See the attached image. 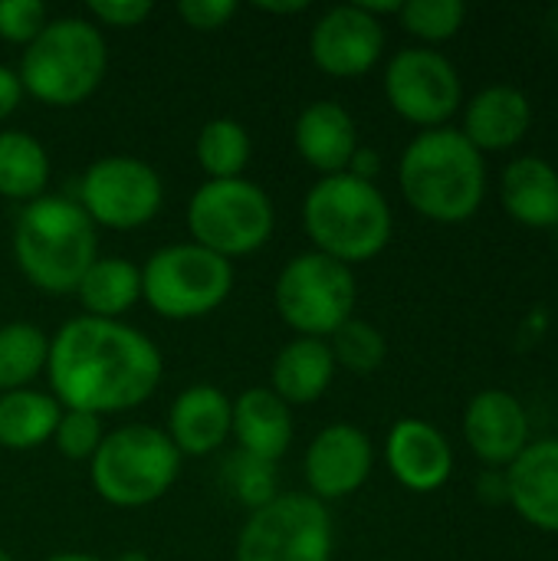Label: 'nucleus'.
<instances>
[{"instance_id": "obj_1", "label": "nucleus", "mask_w": 558, "mask_h": 561, "mask_svg": "<svg viewBox=\"0 0 558 561\" xmlns=\"http://www.w3.org/2000/svg\"><path fill=\"white\" fill-rule=\"evenodd\" d=\"M161 375L158 345L122 319L79 316L49 339L46 378L62 411H132L158 391Z\"/></svg>"}, {"instance_id": "obj_2", "label": "nucleus", "mask_w": 558, "mask_h": 561, "mask_svg": "<svg viewBox=\"0 0 558 561\" xmlns=\"http://www.w3.org/2000/svg\"><path fill=\"white\" fill-rule=\"evenodd\" d=\"M398 184L411 210L437 224L470 220L487 194V161L460 128L421 131L401 154Z\"/></svg>"}, {"instance_id": "obj_3", "label": "nucleus", "mask_w": 558, "mask_h": 561, "mask_svg": "<svg viewBox=\"0 0 558 561\" xmlns=\"http://www.w3.org/2000/svg\"><path fill=\"white\" fill-rule=\"evenodd\" d=\"M13 260L39 293H76L86 270L99 260L95 224L79 201L43 194L30 201L13 224Z\"/></svg>"}, {"instance_id": "obj_4", "label": "nucleus", "mask_w": 558, "mask_h": 561, "mask_svg": "<svg viewBox=\"0 0 558 561\" xmlns=\"http://www.w3.org/2000/svg\"><path fill=\"white\" fill-rule=\"evenodd\" d=\"M303 227L316 253L352 266L375 260L388 247L395 220L378 184L342 171L309 187Z\"/></svg>"}, {"instance_id": "obj_5", "label": "nucleus", "mask_w": 558, "mask_h": 561, "mask_svg": "<svg viewBox=\"0 0 558 561\" xmlns=\"http://www.w3.org/2000/svg\"><path fill=\"white\" fill-rule=\"evenodd\" d=\"M109 69L102 30L86 16H56L23 49L20 85L43 105L72 108L86 102Z\"/></svg>"}, {"instance_id": "obj_6", "label": "nucleus", "mask_w": 558, "mask_h": 561, "mask_svg": "<svg viewBox=\"0 0 558 561\" xmlns=\"http://www.w3.org/2000/svg\"><path fill=\"white\" fill-rule=\"evenodd\" d=\"M181 454L171 437L151 424H125L102 437L89 460L95 493L118 510H141L158 503L178 480Z\"/></svg>"}, {"instance_id": "obj_7", "label": "nucleus", "mask_w": 558, "mask_h": 561, "mask_svg": "<svg viewBox=\"0 0 558 561\" xmlns=\"http://www.w3.org/2000/svg\"><path fill=\"white\" fill-rule=\"evenodd\" d=\"M230 289L234 263L197 243L161 247L141 266V299L168 322L210 316L227 302Z\"/></svg>"}, {"instance_id": "obj_8", "label": "nucleus", "mask_w": 558, "mask_h": 561, "mask_svg": "<svg viewBox=\"0 0 558 561\" xmlns=\"http://www.w3.org/2000/svg\"><path fill=\"white\" fill-rule=\"evenodd\" d=\"M273 227L276 210L270 194L247 178L204 181L187 204L191 243L224 260L257 253L273 237Z\"/></svg>"}, {"instance_id": "obj_9", "label": "nucleus", "mask_w": 558, "mask_h": 561, "mask_svg": "<svg viewBox=\"0 0 558 561\" xmlns=\"http://www.w3.org/2000/svg\"><path fill=\"white\" fill-rule=\"evenodd\" d=\"M358 286L352 266L316 250L293 256L273 289L280 319L303 339H329L355 312Z\"/></svg>"}, {"instance_id": "obj_10", "label": "nucleus", "mask_w": 558, "mask_h": 561, "mask_svg": "<svg viewBox=\"0 0 558 561\" xmlns=\"http://www.w3.org/2000/svg\"><path fill=\"white\" fill-rule=\"evenodd\" d=\"M332 549L329 506L309 493H276L243 523L234 561H332Z\"/></svg>"}, {"instance_id": "obj_11", "label": "nucleus", "mask_w": 558, "mask_h": 561, "mask_svg": "<svg viewBox=\"0 0 558 561\" xmlns=\"http://www.w3.org/2000/svg\"><path fill=\"white\" fill-rule=\"evenodd\" d=\"M164 184L161 174L132 154H109L86 168L79 181V207L95 227L138 230L161 210Z\"/></svg>"}, {"instance_id": "obj_12", "label": "nucleus", "mask_w": 558, "mask_h": 561, "mask_svg": "<svg viewBox=\"0 0 558 561\" xmlns=\"http://www.w3.org/2000/svg\"><path fill=\"white\" fill-rule=\"evenodd\" d=\"M385 95L401 118L421 128H441L460 108L464 85L444 53L408 46L395 53L385 69Z\"/></svg>"}, {"instance_id": "obj_13", "label": "nucleus", "mask_w": 558, "mask_h": 561, "mask_svg": "<svg viewBox=\"0 0 558 561\" xmlns=\"http://www.w3.org/2000/svg\"><path fill=\"white\" fill-rule=\"evenodd\" d=\"M382 53L385 26L358 3L326 10L309 33V56L332 79H358L372 72Z\"/></svg>"}, {"instance_id": "obj_14", "label": "nucleus", "mask_w": 558, "mask_h": 561, "mask_svg": "<svg viewBox=\"0 0 558 561\" xmlns=\"http://www.w3.org/2000/svg\"><path fill=\"white\" fill-rule=\"evenodd\" d=\"M375 467V450L365 431L352 424L322 427L303 460V473L309 483V496L319 503H335L358 493Z\"/></svg>"}, {"instance_id": "obj_15", "label": "nucleus", "mask_w": 558, "mask_h": 561, "mask_svg": "<svg viewBox=\"0 0 558 561\" xmlns=\"http://www.w3.org/2000/svg\"><path fill=\"white\" fill-rule=\"evenodd\" d=\"M467 447L490 467H510L529 447L526 408L503 388L480 391L464 414Z\"/></svg>"}, {"instance_id": "obj_16", "label": "nucleus", "mask_w": 558, "mask_h": 561, "mask_svg": "<svg viewBox=\"0 0 558 561\" xmlns=\"http://www.w3.org/2000/svg\"><path fill=\"white\" fill-rule=\"evenodd\" d=\"M385 460L395 480L411 493H434L454 473V450L447 437L418 417H405L388 431Z\"/></svg>"}, {"instance_id": "obj_17", "label": "nucleus", "mask_w": 558, "mask_h": 561, "mask_svg": "<svg viewBox=\"0 0 558 561\" xmlns=\"http://www.w3.org/2000/svg\"><path fill=\"white\" fill-rule=\"evenodd\" d=\"M293 145L299 158L322 178L342 174L358 148V128L345 105L332 99L309 102L293 128Z\"/></svg>"}, {"instance_id": "obj_18", "label": "nucleus", "mask_w": 558, "mask_h": 561, "mask_svg": "<svg viewBox=\"0 0 558 561\" xmlns=\"http://www.w3.org/2000/svg\"><path fill=\"white\" fill-rule=\"evenodd\" d=\"M234 401L214 385L184 388L168 411V437L181 457H207L230 437Z\"/></svg>"}, {"instance_id": "obj_19", "label": "nucleus", "mask_w": 558, "mask_h": 561, "mask_svg": "<svg viewBox=\"0 0 558 561\" xmlns=\"http://www.w3.org/2000/svg\"><path fill=\"white\" fill-rule=\"evenodd\" d=\"M506 500L529 526L558 533V437L529 444L510 463Z\"/></svg>"}, {"instance_id": "obj_20", "label": "nucleus", "mask_w": 558, "mask_h": 561, "mask_svg": "<svg viewBox=\"0 0 558 561\" xmlns=\"http://www.w3.org/2000/svg\"><path fill=\"white\" fill-rule=\"evenodd\" d=\"M533 125V105L516 85H487L464 108V138L483 151H506Z\"/></svg>"}, {"instance_id": "obj_21", "label": "nucleus", "mask_w": 558, "mask_h": 561, "mask_svg": "<svg viewBox=\"0 0 558 561\" xmlns=\"http://www.w3.org/2000/svg\"><path fill=\"white\" fill-rule=\"evenodd\" d=\"M230 437L257 460L280 463L293 444V411L270 388H247L234 401Z\"/></svg>"}, {"instance_id": "obj_22", "label": "nucleus", "mask_w": 558, "mask_h": 561, "mask_svg": "<svg viewBox=\"0 0 558 561\" xmlns=\"http://www.w3.org/2000/svg\"><path fill=\"white\" fill-rule=\"evenodd\" d=\"M335 378V362L326 339H303L296 335L280 348L270 371V391L293 404H312L319 401Z\"/></svg>"}, {"instance_id": "obj_23", "label": "nucleus", "mask_w": 558, "mask_h": 561, "mask_svg": "<svg viewBox=\"0 0 558 561\" xmlns=\"http://www.w3.org/2000/svg\"><path fill=\"white\" fill-rule=\"evenodd\" d=\"M500 197L506 214L526 227L558 224V171L539 154H523L506 164Z\"/></svg>"}, {"instance_id": "obj_24", "label": "nucleus", "mask_w": 558, "mask_h": 561, "mask_svg": "<svg viewBox=\"0 0 558 561\" xmlns=\"http://www.w3.org/2000/svg\"><path fill=\"white\" fill-rule=\"evenodd\" d=\"M92 319H118L141 299V270L125 256H99L76 286Z\"/></svg>"}, {"instance_id": "obj_25", "label": "nucleus", "mask_w": 558, "mask_h": 561, "mask_svg": "<svg viewBox=\"0 0 558 561\" xmlns=\"http://www.w3.org/2000/svg\"><path fill=\"white\" fill-rule=\"evenodd\" d=\"M62 408L53 394L20 388L0 394V447L7 450H36L53 440Z\"/></svg>"}, {"instance_id": "obj_26", "label": "nucleus", "mask_w": 558, "mask_h": 561, "mask_svg": "<svg viewBox=\"0 0 558 561\" xmlns=\"http://www.w3.org/2000/svg\"><path fill=\"white\" fill-rule=\"evenodd\" d=\"M49 184V154L26 131H0V197L36 201Z\"/></svg>"}, {"instance_id": "obj_27", "label": "nucleus", "mask_w": 558, "mask_h": 561, "mask_svg": "<svg viewBox=\"0 0 558 561\" xmlns=\"http://www.w3.org/2000/svg\"><path fill=\"white\" fill-rule=\"evenodd\" d=\"M49 335L30 322L0 325V394L30 388L33 378L46 371Z\"/></svg>"}, {"instance_id": "obj_28", "label": "nucleus", "mask_w": 558, "mask_h": 561, "mask_svg": "<svg viewBox=\"0 0 558 561\" xmlns=\"http://www.w3.org/2000/svg\"><path fill=\"white\" fill-rule=\"evenodd\" d=\"M194 151L207 181H230L243 178V168L250 164L253 154V141L237 118H210L197 131Z\"/></svg>"}, {"instance_id": "obj_29", "label": "nucleus", "mask_w": 558, "mask_h": 561, "mask_svg": "<svg viewBox=\"0 0 558 561\" xmlns=\"http://www.w3.org/2000/svg\"><path fill=\"white\" fill-rule=\"evenodd\" d=\"M329 352H332L335 368H345L352 375H372L385 365L388 342L372 322L352 316L345 325H339L329 335Z\"/></svg>"}, {"instance_id": "obj_30", "label": "nucleus", "mask_w": 558, "mask_h": 561, "mask_svg": "<svg viewBox=\"0 0 558 561\" xmlns=\"http://www.w3.org/2000/svg\"><path fill=\"white\" fill-rule=\"evenodd\" d=\"M401 26L424 43H444L457 36L467 20V7L460 0H405L401 3Z\"/></svg>"}, {"instance_id": "obj_31", "label": "nucleus", "mask_w": 558, "mask_h": 561, "mask_svg": "<svg viewBox=\"0 0 558 561\" xmlns=\"http://www.w3.org/2000/svg\"><path fill=\"white\" fill-rule=\"evenodd\" d=\"M224 483H227L230 496L253 513L276 496V463H266V460H257V457L237 450L224 463Z\"/></svg>"}, {"instance_id": "obj_32", "label": "nucleus", "mask_w": 558, "mask_h": 561, "mask_svg": "<svg viewBox=\"0 0 558 561\" xmlns=\"http://www.w3.org/2000/svg\"><path fill=\"white\" fill-rule=\"evenodd\" d=\"M105 431H102V417L89 414V411H62L59 424H56V450L66 460H92L99 444H102Z\"/></svg>"}, {"instance_id": "obj_33", "label": "nucleus", "mask_w": 558, "mask_h": 561, "mask_svg": "<svg viewBox=\"0 0 558 561\" xmlns=\"http://www.w3.org/2000/svg\"><path fill=\"white\" fill-rule=\"evenodd\" d=\"M46 23L49 10L43 0H0V39L26 49Z\"/></svg>"}, {"instance_id": "obj_34", "label": "nucleus", "mask_w": 558, "mask_h": 561, "mask_svg": "<svg viewBox=\"0 0 558 561\" xmlns=\"http://www.w3.org/2000/svg\"><path fill=\"white\" fill-rule=\"evenodd\" d=\"M86 10L95 20V26L132 30V26H141L155 7H151V0H92Z\"/></svg>"}, {"instance_id": "obj_35", "label": "nucleus", "mask_w": 558, "mask_h": 561, "mask_svg": "<svg viewBox=\"0 0 558 561\" xmlns=\"http://www.w3.org/2000/svg\"><path fill=\"white\" fill-rule=\"evenodd\" d=\"M234 13H237L234 0H181L178 3V16L197 33H210V30L227 26Z\"/></svg>"}, {"instance_id": "obj_36", "label": "nucleus", "mask_w": 558, "mask_h": 561, "mask_svg": "<svg viewBox=\"0 0 558 561\" xmlns=\"http://www.w3.org/2000/svg\"><path fill=\"white\" fill-rule=\"evenodd\" d=\"M23 85H20V76H16V69H10V66H0V122L7 118V115H13L16 112V105L23 102Z\"/></svg>"}, {"instance_id": "obj_37", "label": "nucleus", "mask_w": 558, "mask_h": 561, "mask_svg": "<svg viewBox=\"0 0 558 561\" xmlns=\"http://www.w3.org/2000/svg\"><path fill=\"white\" fill-rule=\"evenodd\" d=\"M345 171H349L352 178H362V181H372V184H375V178H378V171H382V158H378L375 148H362V145H358Z\"/></svg>"}, {"instance_id": "obj_38", "label": "nucleus", "mask_w": 558, "mask_h": 561, "mask_svg": "<svg viewBox=\"0 0 558 561\" xmlns=\"http://www.w3.org/2000/svg\"><path fill=\"white\" fill-rule=\"evenodd\" d=\"M253 7L263 13H303V10H309L306 0H257Z\"/></svg>"}, {"instance_id": "obj_39", "label": "nucleus", "mask_w": 558, "mask_h": 561, "mask_svg": "<svg viewBox=\"0 0 558 561\" xmlns=\"http://www.w3.org/2000/svg\"><path fill=\"white\" fill-rule=\"evenodd\" d=\"M46 561H102V559L86 556V552H59V556H53V559H46Z\"/></svg>"}, {"instance_id": "obj_40", "label": "nucleus", "mask_w": 558, "mask_h": 561, "mask_svg": "<svg viewBox=\"0 0 558 561\" xmlns=\"http://www.w3.org/2000/svg\"><path fill=\"white\" fill-rule=\"evenodd\" d=\"M115 561H151V559H148L145 552H138V549H132V552H122Z\"/></svg>"}, {"instance_id": "obj_41", "label": "nucleus", "mask_w": 558, "mask_h": 561, "mask_svg": "<svg viewBox=\"0 0 558 561\" xmlns=\"http://www.w3.org/2000/svg\"><path fill=\"white\" fill-rule=\"evenodd\" d=\"M0 561H13V559H10V552H3V549H0Z\"/></svg>"}, {"instance_id": "obj_42", "label": "nucleus", "mask_w": 558, "mask_h": 561, "mask_svg": "<svg viewBox=\"0 0 558 561\" xmlns=\"http://www.w3.org/2000/svg\"><path fill=\"white\" fill-rule=\"evenodd\" d=\"M553 23H556V30H558V10H556V16H553Z\"/></svg>"}]
</instances>
